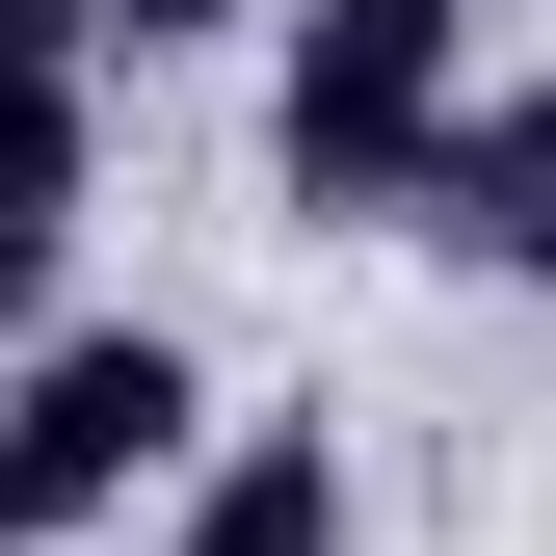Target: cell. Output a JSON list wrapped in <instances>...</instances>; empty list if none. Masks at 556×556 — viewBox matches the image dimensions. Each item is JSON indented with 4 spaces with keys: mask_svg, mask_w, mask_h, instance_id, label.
Returning a JSON list of instances; mask_svg holds the SVG:
<instances>
[{
    "mask_svg": "<svg viewBox=\"0 0 556 556\" xmlns=\"http://www.w3.org/2000/svg\"><path fill=\"white\" fill-rule=\"evenodd\" d=\"M160 556H344V425H239L186 451V530Z\"/></svg>",
    "mask_w": 556,
    "mask_h": 556,
    "instance_id": "3",
    "label": "cell"
},
{
    "mask_svg": "<svg viewBox=\"0 0 556 556\" xmlns=\"http://www.w3.org/2000/svg\"><path fill=\"white\" fill-rule=\"evenodd\" d=\"M186 451H213V371H186L160 318H27V371H0V556L132 530Z\"/></svg>",
    "mask_w": 556,
    "mask_h": 556,
    "instance_id": "1",
    "label": "cell"
},
{
    "mask_svg": "<svg viewBox=\"0 0 556 556\" xmlns=\"http://www.w3.org/2000/svg\"><path fill=\"white\" fill-rule=\"evenodd\" d=\"M80 213H106V80L80 106H0V318L80 292Z\"/></svg>",
    "mask_w": 556,
    "mask_h": 556,
    "instance_id": "4",
    "label": "cell"
},
{
    "mask_svg": "<svg viewBox=\"0 0 556 556\" xmlns=\"http://www.w3.org/2000/svg\"><path fill=\"white\" fill-rule=\"evenodd\" d=\"M530 186H556V132H530V106H504V80H477V106H451V132H425V186H397V213H425V239H451V265H530Z\"/></svg>",
    "mask_w": 556,
    "mask_h": 556,
    "instance_id": "5",
    "label": "cell"
},
{
    "mask_svg": "<svg viewBox=\"0 0 556 556\" xmlns=\"http://www.w3.org/2000/svg\"><path fill=\"white\" fill-rule=\"evenodd\" d=\"M106 53H80V0H0V106H80Z\"/></svg>",
    "mask_w": 556,
    "mask_h": 556,
    "instance_id": "7",
    "label": "cell"
},
{
    "mask_svg": "<svg viewBox=\"0 0 556 556\" xmlns=\"http://www.w3.org/2000/svg\"><path fill=\"white\" fill-rule=\"evenodd\" d=\"M477 106V0H292V53H265V186L344 239L425 186V132Z\"/></svg>",
    "mask_w": 556,
    "mask_h": 556,
    "instance_id": "2",
    "label": "cell"
},
{
    "mask_svg": "<svg viewBox=\"0 0 556 556\" xmlns=\"http://www.w3.org/2000/svg\"><path fill=\"white\" fill-rule=\"evenodd\" d=\"M265 27V0H80V53H106V80H132V53H239Z\"/></svg>",
    "mask_w": 556,
    "mask_h": 556,
    "instance_id": "6",
    "label": "cell"
}]
</instances>
